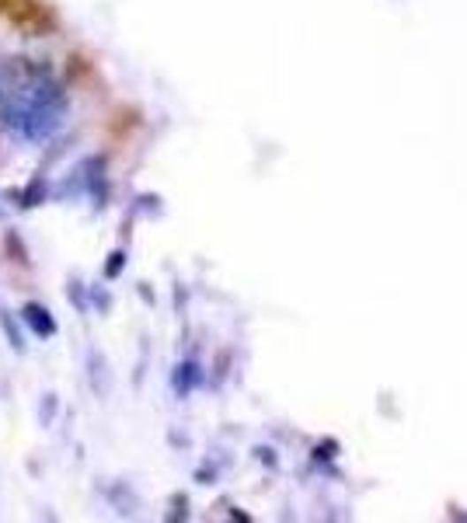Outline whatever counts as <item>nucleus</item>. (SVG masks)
<instances>
[{
	"instance_id": "obj_4",
	"label": "nucleus",
	"mask_w": 467,
	"mask_h": 523,
	"mask_svg": "<svg viewBox=\"0 0 467 523\" xmlns=\"http://www.w3.org/2000/svg\"><path fill=\"white\" fill-rule=\"evenodd\" d=\"M14 199H18L21 210H35V206H42L50 199V181L46 178H32V185H25L21 192H14Z\"/></svg>"
},
{
	"instance_id": "obj_15",
	"label": "nucleus",
	"mask_w": 467,
	"mask_h": 523,
	"mask_svg": "<svg viewBox=\"0 0 467 523\" xmlns=\"http://www.w3.org/2000/svg\"><path fill=\"white\" fill-rule=\"evenodd\" d=\"M454 520H467V513H454Z\"/></svg>"
},
{
	"instance_id": "obj_13",
	"label": "nucleus",
	"mask_w": 467,
	"mask_h": 523,
	"mask_svg": "<svg viewBox=\"0 0 467 523\" xmlns=\"http://www.w3.org/2000/svg\"><path fill=\"white\" fill-rule=\"evenodd\" d=\"M255 458L265 461L269 467H276V458H272V447H255Z\"/></svg>"
},
{
	"instance_id": "obj_6",
	"label": "nucleus",
	"mask_w": 467,
	"mask_h": 523,
	"mask_svg": "<svg viewBox=\"0 0 467 523\" xmlns=\"http://www.w3.org/2000/svg\"><path fill=\"white\" fill-rule=\"evenodd\" d=\"M66 296H70V304H73V307H77L80 314H88V311H91V296H88V290L80 287V280H77V276H70Z\"/></svg>"
},
{
	"instance_id": "obj_1",
	"label": "nucleus",
	"mask_w": 467,
	"mask_h": 523,
	"mask_svg": "<svg viewBox=\"0 0 467 523\" xmlns=\"http://www.w3.org/2000/svg\"><path fill=\"white\" fill-rule=\"evenodd\" d=\"M63 112L66 109H59V105H35V102H25V98L14 95L7 102L0 122L21 143H42V140H50L59 126H63Z\"/></svg>"
},
{
	"instance_id": "obj_12",
	"label": "nucleus",
	"mask_w": 467,
	"mask_h": 523,
	"mask_svg": "<svg viewBox=\"0 0 467 523\" xmlns=\"http://www.w3.org/2000/svg\"><path fill=\"white\" fill-rule=\"evenodd\" d=\"M157 203H161L157 196H136V210H150V213H157V210H161Z\"/></svg>"
},
{
	"instance_id": "obj_2",
	"label": "nucleus",
	"mask_w": 467,
	"mask_h": 523,
	"mask_svg": "<svg viewBox=\"0 0 467 523\" xmlns=\"http://www.w3.org/2000/svg\"><path fill=\"white\" fill-rule=\"evenodd\" d=\"M18 318H21V325H25V328H28L35 339H53V335L59 332L57 314H53L46 304H39V300H28V304H21Z\"/></svg>"
},
{
	"instance_id": "obj_9",
	"label": "nucleus",
	"mask_w": 467,
	"mask_h": 523,
	"mask_svg": "<svg viewBox=\"0 0 467 523\" xmlns=\"http://www.w3.org/2000/svg\"><path fill=\"white\" fill-rule=\"evenodd\" d=\"M57 411H59V398H57V395H42V405H39V422H42V426H53Z\"/></svg>"
},
{
	"instance_id": "obj_11",
	"label": "nucleus",
	"mask_w": 467,
	"mask_h": 523,
	"mask_svg": "<svg viewBox=\"0 0 467 523\" xmlns=\"http://www.w3.org/2000/svg\"><path fill=\"white\" fill-rule=\"evenodd\" d=\"M88 296H91V307H95L98 314H105V311L112 307V296L105 293V287H91V290H88Z\"/></svg>"
},
{
	"instance_id": "obj_7",
	"label": "nucleus",
	"mask_w": 467,
	"mask_h": 523,
	"mask_svg": "<svg viewBox=\"0 0 467 523\" xmlns=\"http://www.w3.org/2000/svg\"><path fill=\"white\" fill-rule=\"evenodd\" d=\"M88 366H91V384H95V391H98V395H105V384H102V373H105V356H102L98 349H91V352H88Z\"/></svg>"
},
{
	"instance_id": "obj_8",
	"label": "nucleus",
	"mask_w": 467,
	"mask_h": 523,
	"mask_svg": "<svg viewBox=\"0 0 467 523\" xmlns=\"http://www.w3.org/2000/svg\"><path fill=\"white\" fill-rule=\"evenodd\" d=\"M122 269H126V251H122V248H116V251H109L102 276H105V280H119V276H122Z\"/></svg>"
},
{
	"instance_id": "obj_5",
	"label": "nucleus",
	"mask_w": 467,
	"mask_h": 523,
	"mask_svg": "<svg viewBox=\"0 0 467 523\" xmlns=\"http://www.w3.org/2000/svg\"><path fill=\"white\" fill-rule=\"evenodd\" d=\"M0 328H4V335H7V342L14 352H25V335H21V325H18V318L7 311V307H0Z\"/></svg>"
},
{
	"instance_id": "obj_10",
	"label": "nucleus",
	"mask_w": 467,
	"mask_h": 523,
	"mask_svg": "<svg viewBox=\"0 0 467 523\" xmlns=\"http://www.w3.org/2000/svg\"><path fill=\"white\" fill-rule=\"evenodd\" d=\"M4 244H7V251L14 255V262H18V265H28V251L21 248V241H18V234H14V231H7V237H4Z\"/></svg>"
},
{
	"instance_id": "obj_3",
	"label": "nucleus",
	"mask_w": 467,
	"mask_h": 523,
	"mask_svg": "<svg viewBox=\"0 0 467 523\" xmlns=\"http://www.w3.org/2000/svg\"><path fill=\"white\" fill-rule=\"evenodd\" d=\"M203 384V366L195 363V359H181L175 366V373H172V388H175L178 398H185V395H192L195 388Z\"/></svg>"
},
{
	"instance_id": "obj_14",
	"label": "nucleus",
	"mask_w": 467,
	"mask_h": 523,
	"mask_svg": "<svg viewBox=\"0 0 467 523\" xmlns=\"http://www.w3.org/2000/svg\"><path fill=\"white\" fill-rule=\"evenodd\" d=\"M140 293H143V300H147V304H154V293L147 290V283H140Z\"/></svg>"
}]
</instances>
